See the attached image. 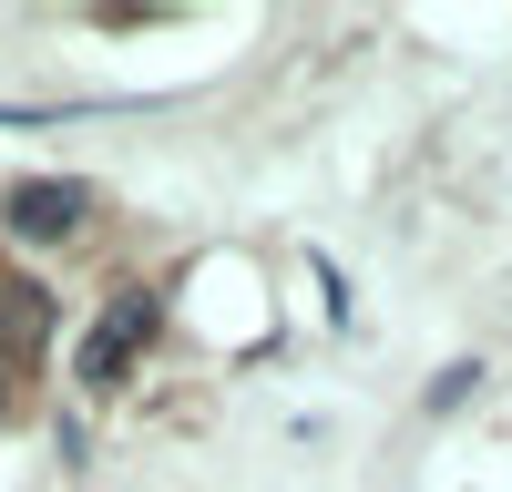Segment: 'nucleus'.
Listing matches in <instances>:
<instances>
[{
    "label": "nucleus",
    "instance_id": "1",
    "mask_svg": "<svg viewBox=\"0 0 512 492\" xmlns=\"http://www.w3.org/2000/svg\"><path fill=\"white\" fill-rule=\"evenodd\" d=\"M0 216H11V236H31V246H62V236L93 226V185H72V175H21Z\"/></svg>",
    "mask_w": 512,
    "mask_h": 492
},
{
    "label": "nucleus",
    "instance_id": "2",
    "mask_svg": "<svg viewBox=\"0 0 512 492\" xmlns=\"http://www.w3.org/2000/svg\"><path fill=\"white\" fill-rule=\"evenodd\" d=\"M154 339V298H113L103 308V328L82 339V390H113L123 369H134V349Z\"/></svg>",
    "mask_w": 512,
    "mask_h": 492
}]
</instances>
